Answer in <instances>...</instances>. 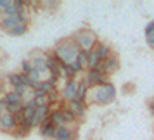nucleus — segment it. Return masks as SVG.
Segmentation results:
<instances>
[{"mask_svg":"<svg viewBox=\"0 0 154 140\" xmlns=\"http://www.w3.org/2000/svg\"><path fill=\"white\" fill-rule=\"evenodd\" d=\"M116 99V87L111 81L90 88L88 93V104H97V105H109L111 102H114Z\"/></svg>","mask_w":154,"mask_h":140,"instance_id":"nucleus-1","label":"nucleus"},{"mask_svg":"<svg viewBox=\"0 0 154 140\" xmlns=\"http://www.w3.org/2000/svg\"><path fill=\"white\" fill-rule=\"evenodd\" d=\"M80 47H78L76 43H75V40L73 38H63L61 42L56 43V47H54V50H52V54L61 61V62L64 64H71L76 61L78 54H80Z\"/></svg>","mask_w":154,"mask_h":140,"instance_id":"nucleus-2","label":"nucleus"},{"mask_svg":"<svg viewBox=\"0 0 154 140\" xmlns=\"http://www.w3.org/2000/svg\"><path fill=\"white\" fill-rule=\"evenodd\" d=\"M71 38L75 40V43H76L82 50H92L99 43V38H97V35H95V31H92L90 28L78 29V31L73 33Z\"/></svg>","mask_w":154,"mask_h":140,"instance_id":"nucleus-3","label":"nucleus"},{"mask_svg":"<svg viewBox=\"0 0 154 140\" xmlns=\"http://www.w3.org/2000/svg\"><path fill=\"white\" fill-rule=\"evenodd\" d=\"M83 80L87 81V85H88L90 88L99 87V85L106 83V81H109V80H107V76H106L100 69H87V71H85Z\"/></svg>","mask_w":154,"mask_h":140,"instance_id":"nucleus-4","label":"nucleus"},{"mask_svg":"<svg viewBox=\"0 0 154 140\" xmlns=\"http://www.w3.org/2000/svg\"><path fill=\"white\" fill-rule=\"evenodd\" d=\"M78 80H68L64 81V87L61 90V100L63 102H71L76 99V92H78Z\"/></svg>","mask_w":154,"mask_h":140,"instance_id":"nucleus-5","label":"nucleus"},{"mask_svg":"<svg viewBox=\"0 0 154 140\" xmlns=\"http://www.w3.org/2000/svg\"><path fill=\"white\" fill-rule=\"evenodd\" d=\"M99 69L102 71L106 76L114 75V73L119 69V57H118V54H114V52H112L111 57H107L106 61H102V62L99 64Z\"/></svg>","mask_w":154,"mask_h":140,"instance_id":"nucleus-6","label":"nucleus"},{"mask_svg":"<svg viewBox=\"0 0 154 140\" xmlns=\"http://www.w3.org/2000/svg\"><path fill=\"white\" fill-rule=\"evenodd\" d=\"M54 140H78V128H73L68 125L57 126Z\"/></svg>","mask_w":154,"mask_h":140,"instance_id":"nucleus-7","label":"nucleus"},{"mask_svg":"<svg viewBox=\"0 0 154 140\" xmlns=\"http://www.w3.org/2000/svg\"><path fill=\"white\" fill-rule=\"evenodd\" d=\"M56 90H57L56 83H52L50 80H42L36 85V88L33 90V97H45V95H49V93H52Z\"/></svg>","mask_w":154,"mask_h":140,"instance_id":"nucleus-8","label":"nucleus"},{"mask_svg":"<svg viewBox=\"0 0 154 140\" xmlns=\"http://www.w3.org/2000/svg\"><path fill=\"white\" fill-rule=\"evenodd\" d=\"M16 128H17L16 116L9 114V112H5V114H2V116H0V132H9V133H12Z\"/></svg>","mask_w":154,"mask_h":140,"instance_id":"nucleus-9","label":"nucleus"},{"mask_svg":"<svg viewBox=\"0 0 154 140\" xmlns=\"http://www.w3.org/2000/svg\"><path fill=\"white\" fill-rule=\"evenodd\" d=\"M87 104H88V102H82V100H76V99H75V100H71V102H66V107L80 119L87 114Z\"/></svg>","mask_w":154,"mask_h":140,"instance_id":"nucleus-10","label":"nucleus"},{"mask_svg":"<svg viewBox=\"0 0 154 140\" xmlns=\"http://www.w3.org/2000/svg\"><path fill=\"white\" fill-rule=\"evenodd\" d=\"M17 24H21V21H19L17 16H12V17H5V16H2V19H0V29H4V31H7V33L12 28H16Z\"/></svg>","mask_w":154,"mask_h":140,"instance_id":"nucleus-11","label":"nucleus"},{"mask_svg":"<svg viewBox=\"0 0 154 140\" xmlns=\"http://www.w3.org/2000/svg\"><path fill=\"white\" fill-rule=\"evenodd\" d=\"M56 128L57 126H54L49 119H47V121H43L42 125L38 126V132H40V135H42L43 138H54V135H56Z\"/></svg>","mask_w":154,"mask_h":140,"instance_id":"nucleus-12","label":"nucleus"},{"mask_svg":"<svg viewBox=\"0 0 154 140\" xmlns=\"http://www.w3.org/2000/svg\"><path fill=\"white\" fill-rule=\"evenodd\" d=\"M94 50L97 52V56H99V59H100V62H102V61H106L107 57H111V56H112L111 47H109L107 43H104V42H99L97 45L94 47Z\"/></svg>","mask_w":154,"mask_h":140,"instance_id":"nucleus-13","label":"nucleus"},{"mask_svg":"<svg viewBox=\"0 0 154 140\" xmlns=\"http://www.w3.org/2000/svg\"><path fill=\"white\" fill-rule=\"evenodd\" d=\"M88 93H90V87L87 85L83 78L80 80L78 83V92H76V100H82V102H88Z\"/></svg>","mask_w":154,"mask_h":140,"instance_id":"nucleus-14","label":"nucleus"},{"mask_svg":"<svg viewBox=\"0 0 154 140\" xmlns=\"http://www.w3.org/2000/svg\"><path fill=\"white\" fill-rule=\"evenodd\" d=\"M49 121H50L54 126H63V125H66V123H64L63 107H56V109H52V111H50V116H49Z\"/></svg>","mask_w":154,"mask_h":140,"instance_id":"nucleus-15","label":"nucleus"},{"mask_svg":"<svg viewBox=\"0 0 154 140\" xmlns=\"http://www.w3.org/2000/svg\"><path fill=\"white\" fill-rule=\"evenodd\" d=\"M4 99H5L7 104H24V99H23L19 93H16L14 90L5 92V93H4Z\"/></svg>","mask_w":154,"mask_h":140,"instance_id":"nucleus-16","label":"nucleus"},{"mask_svg":"<svg viewBox=\"0 0 154 140\" xmlns=\"http://www.w3.org/2000/svg\"><path fill=\"white\" fill-rule=\"evenodd\" d=\"M99 64H100V59H99L97 52L94 49L88 50V69H99Z\"/></svg>","mask_w":154,"mask_h":140,"instance_id":"nucleus-17","label":"nucleus"},{"mask_svg":"<svg viewBox=\"0 0 154 140\" xmlns=\"http://www.w3.org/2000/svg\"><path fill=\"white\" fill-rule=\"evenodd\" d=\"M23 78H24L23 73H12V75H9V76H7V83L14 88V87L23 85Z\"/></svg>","mask_w":154,"mask_h":140,"instance_id":"nucleus-18","label":"nucleus"},{"mask_svg":"<svg viewBox=\"0 0 154 140\" xmlns=\"http://www.w3.org/2000/svg\"><path fill=\"white\" fill-rule=\"evenodd\" d=\"M76 62L83 68V71L88 69V50H80V54L76 57Z\"/></svg>","mask_w":154,"mask_h":140,"instance_id":"nucleus-19","label":"nucleus"},{"mask_svg":"<svg viewBox=\"0 0 154 140\" xmlns=\"http://www.w3.org/2000/svg\"><path fill=\"white\" fill-rule=\"evenodd\" d=\"M28 33V24H17L16 28H12L11 31H9V36H23Z\"/></svg>","mask_w":154,"mask_h":140,"instance_id":"nucleus-20","label":"nucleus"},{"mask_svg":"<svg viewBox=\"0 0 154 140\" xmlns=\"http://www.w3.org/2000/svg\"><path fill=\"white\" fill-rule=\"evenodd\" d=\"M29 132H31V130H29L28 126L21 125V126H17L14 132H12V135H14L16 138H24V137H28L29 135Z\"/></svg>","mask_w":154,"mask_h":140,"instance_id":"nucleus-21","label":"nucleus"},{"mask_svg":"<svg viewBox=\"0 0 154 140\" xmlns=\"http://www.w3.org/2000/svg\"><path fill=\"white\" fill-rule=\"evenodd\" d=\"M23 105H24V104H7V112H9V114H12V116L21 114V112H23Z\"/></svg>","mask_w":154,"mask_h":140,"instance_id":"nucleus-22","label":"nucleus"},{"mask_svg":"<svg viewBox=\"0 0 154 140\" xmlns=\"http://www.w3.org/2000/svg\"><path fill=\"white\" fill-rule=\"evenodd\" d=\"M31 69H33V66H31V61H29V59H24V61L21 62V73H23V75H28Z\"/></svg>","mask_w":154,"mask_h":140,"instance_id":"nucleus-23","label":"nucleus"},{"mask_svg":"<svg viewBox=\"0 0 154 140\" xmlns=\"http://www.w3.org/2000/svg\"><path fill=\"white\" fill-rule=\"evenodd\" d=\"M14 5V0H0V11L4 12V11H7L9 7H12Z\"/></svg>","mask_w":154,"mask_h":140,"instance_id":"nucleus-24","label":"nucleus"},{"mask_svg":"<svg viewBox=\"0 0 154 140\" xmlns=\"http://www.w3.org/2000/svg\"><path fill=\"white\" fill-rule=\"evenodd\" d=\"M144 33H146V36H149V35H152V33H154V19H152V21H149V23L146 24Z\"/></svg>","mask_w":154,"mask_h":140,"instance_id":"nucleus-25","label":"nucleus"},{"mask_svg":"<svg viewBox=\"0 0 154 140\" xmlns=\"http://www.w3.org/2000/svg\"><path fill=\"white\" fill-rule=\"evenodd\" d=\"M146 43L151 47V49H154V33L152 35H149V36H146Z\"/></svg>","mask_w":154,"mask_h":140,"instance_id":"nucleus-26","label":"nucleus"},{"mask_svg":"<svg viewBox=\"0 0 154 140\" xmlns=\"http://www.w3.org/2000/svg\"><path fill=\"white\" fill-rule=\"evenodd\" d=\"M149 111L154 114V99H152V100H149Z\"/></svg>","mask_w":154,"mask_h":140,"instance_id":"nucleus-27","label":"nucleus"},{"mask_svg":"<svg viewBox=\"0 0 154 140\" xmlns=\"http://www.w3.org/2000/svg\"><path fill=\"white\" fill-rule=\"evenodd\" d=\"M0 19H2V11H0Z\"/></svg>","mask_w":154,"mask_h":140,"instance_id":"nucleus-28","label":"nucleus"}]
</instances>
